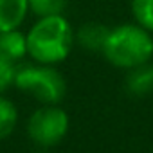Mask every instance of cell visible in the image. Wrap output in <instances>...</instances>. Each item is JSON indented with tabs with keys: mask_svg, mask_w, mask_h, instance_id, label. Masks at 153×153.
<instances>
[{
	"mask_svg": "<svg viewBox=\"0 0 153 153\" xmlns=\"http://www.w3.org/2000/svg\"><path fill=\"white\" fill-rule=\"evenodd\" d=\"M0 56L15 63L25 58L27 56V34L20 33L18 29L2 31L0 33Z\"/></svg>",
	"mask_w": 153,
	"mask_h": 153,
	"instance_id": "cell-7",
	"label": "cell"
},
{
	"mask_svg": "<svg viewBox=\"0 0 153 153\" xmlns=\"http://www.w3.org/2000/svg\"><path fill=\"white\" fill-rule=\"evenodd\" d=\"M29 9L42 16H52V15H63L67 7V0H27Z\"/></svg>",
	"mask_w": 153,
	"mask_h": 153,
	"instance_id": "cell-11",
	"label": "cell"
},
{
	"mask_svg": "<svg viewBox=\"0 0 153 153\" xmlns=\"http://www.w3.org/2000/svg\"><path fill=\"white\" fill-rule=\"evenodd\" d=\"M16 68L18 65L11 59H6L0 56V94H4L11 87H15L16 79Z\"/></svg>",
	"mask_w": 153,
	"mask_h": 153,
	"instance_id": "cell-12",
	"label": "cell"
},
{
	"mask_svg": "<svg viewBox=\"0 0 153 153\" xmlns=\"http://www.w3.org/2000/svg\"><path fill=\"white\" fill-rule=\"evenodd\" d=\"M110 27L101 25V24H85L79 27V31L74 34L76 42L79 43V47H83L85 51L90 52H101L105 47V42L108 38Z\"/></svg>",
	"mask_w": 153,
	"mask_h": 153,
	"instance_id": "cell-8",
	"label": "cell"
},
{
	"mask_svg": "<svg viewBox=\"0 0 153 153\" xmlns=\"http://www.w3.org/2000/svg\"><path fill=\"white\" fill-rule=\"evenodd\" d=\"M131 13L139 25L153 33V0H131Z\"/></svg>",
	"mask_w": 153,
	"mask_h": 153,
	"instance_id": "cell-10",
	"label": "cell"
},
{
	"mask_svg": "<svg viewBox=\"0 0 153 153\" xmlns=\"http://www.w3.org/2000/svg\"><path fill=\"white\" fill-rule=\"evenodd\" d=\"M101 52L114 67L130 70L151 59L153 36L139 24H123L110 29Z\"/></svg>",
	"mask_w": 153,
	"mask_h": 153,
	"instance_id": "cell-2",
	"label": "cell"
},
{
	"mask_svg": "<svg viewBox=\"0 0 153 153\" xmlns=\"http://www.w3.org/2000/svg\"><path fill=\"white\" fill-rule=\"evenodd\" d=\"M18 124V108L0 94V140L7 139Z\"/></svg>",
	"mask_w": 153,
	"mask_h": 153,
	"instance_id": "cell-9",
	"label": "cell"
},
{
	"mask_svg": "<svg viewBox=\"0 0 153 153\" xmlns=\"http://www.w3.org/2000/svg\"><path fill=\"white\" fill-rule=\"evenodd\" d=\"M15 87L25 94H31L43 105H58L67 92L65 78L54 65L24 63L16 68Z\"/></svg>",
	"mask_w": 153,
	"mask_h": 153,
	"instance_id": "cell-3",
	"label": "cell"
},
{
	"mask_svg": "<svg viewBox=\"0 0 153 153\" xmlns=\"http://www.w3.org/2000/svg\"><path fill=\"white\" fill-rule=\"evenodd\" d=\"M76 38L70 22L63 15L42 16L27 33V54L43 65L67 59Z\"/></svg>",
	"mask_w": 153,
	"mask_h": 153,
	"instance_id": "cell-1",
	"label": "cell"
},
{
	"mask_svg": "<svg viewBox=\"0 0 153 153\" xmlns=\"http://www.w3.org/2000/svg\"><path fill=\"white\" fill-rule=\"evenodd\" d=\"M29 13L27 0H0V33L18 29Z\"/></svg>",
	"mask_w": 153,
	"mask_h": 153,
	"instance_id": "cell-6",
	"label": "cell"
},
{
	"mask_svg": "<svg viewBox=\"0 0 153 153\" xmlns=\"http://www.w3.org/2000/svg\"><path fill=\"white\" fill-rule=\"evenodd\" d=\"M124 88L133 97H144L153 94V63L146 61L126 72Z\"/></svg>",
	"mask_w": 153,
	"mask_h": 153,
	"instance_id": "cell-5",
	"label": "cell"
},
{
	"mask_svg": "<svg viewBox=\"0 0 153 153\" xmlns=\"http://www.w3.org/2000/svg\"><path fill=\"white\" fill-rule=\"evenodd\" d=\"M70 126L68 114L58 105H43L33 112L27 121V135L40 148L59 144Z\"/></svg>",
	"mask_w": 153,
	"mask_h": 153,
	"instance_id": "cell-4",
	"label": "cell"
}]
</instances>
